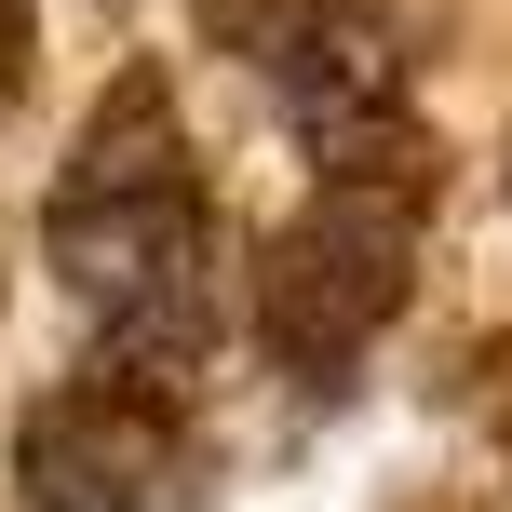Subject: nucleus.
Instances as JSON below:
<instances>
[{"instance_id":"39448f33","label":"nucleus","mask_w":512,"mask_h":512,"mask_svg":"<svg viewBox=\"0 0 512 512\" xmlns=\"http://www.w3.org/2000/svg\"><path fill=\"white\" fill-rule=\"evenodd\" d=\"M14 81H27V0H0V108H14Z\"/></svg>"},{"instance_id":"f03ea898","label":"nucleus","mask_w":512,"mask_h":512,"mask_svg":"<svg viewBox=\"0 0 512 512\" xmlns=\"http://www.w3.org/2000/svg\"><path fill=\"white\" fill-rule=\"evenodd\" d=\"M14 472L41 512H189V486H203V459H189V418L162 378H81L54 391V405H27L14 432Z\"/></svg>"},{"instance_id":"f257e3e1","label":"nucleus","mask_w":512,"mask_h":512,"mask_svg":"<svg viewBox=\"0 0 512 512\" xmlns=\"http://www.w3.org/2000/svg\"><path fill=\"white\" fill-rule=\"evenodd\" d=\"M41 230H54L68 297L135 351V378H162V364H189L216 337V203H203V162H189L176 95H162L149 68H135L122 95H95V122H81Z\"/></svg>"},{"instance_id":"20e7f679","label":"nucleus","mask_w":512,"mask_h":512,"mask_svg":"<svg viewBox=\"0 0 512 512\" xmlns=\"http://www.w3.org/2000/svg\"><path fill=\"white\" fill-rule=\"evenodd\" d=\"M216 27H230V41H243L324 135H351V122L391 108V54H378V27H364L351 0H230Z\"/></svg>"},{"instance_id":"7ed1b4c3","label":"nucleus","mask_w":512,"mask_h":512,"mask_svg":"<svg viewBox=\"0 0 512 512\" xmlns=\"http://www.w3.org/2000/svg\"><path fill=\"white\" fill-rule=\"evenodd\" d=\"M405 243H418V203H405V189L337 176L324 203H310L297 230L270 243V270H256L270 351H283V364H351V351H364V324L405 297Z\"/></svg>"}]
</instances>
